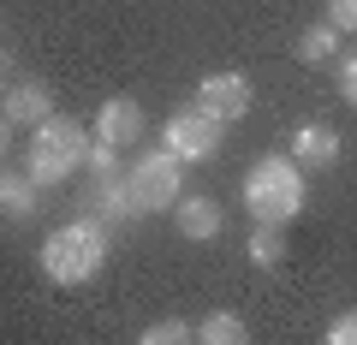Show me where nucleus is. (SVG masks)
Returning a JSON list of instances; mask_svg holds the SVG:
<instances>
[{
    "label": "nucleus",
    "mask_w": 357,
    "mask_h": 345,
    "mask_svg": "<svg viewBox=\"0 0 357 345\" xmlns=\"http://www.w3.org/2000/svg\"><path fill=\"white\" fill-rule=\"evenodd\" d=\"M102 268H107V232L89 215L66 220V227H54L48 238H42V274H48L54 286H89Z\"/></svg>",
    "instance_id": "f257e3e1"
},
{
    "label": "nucleus",
    "mask_w": 357,
    "mask_h": 345,
    "mask_svg": "<svg viewBox=\"0 0 357 345\" xmlns=\"http://www.w3.org/2000/svg\"><path fill=\"white\" fill-rule=\"evenodd\" d=\"M304 208V167L292 155H262L244 173V215L256 227H286Z\"/></svg>",
    "instance_id": "f03ea898"
},
{
    "label": "nucleus",
    "mask_w": 357,
    "mask_h": 345,
    "mask_svg": "<svg viewBox=\"0 0 357 345\" xmlns=\"http://www.w3.org/2000/svg\"><path fill=\"white\" fill-rule=\"evenodd\" d=\"M89 155V131H84V119H66V114H54L48 125H36L30 131V155H24V173L36 185H60L66 173H77V161Z\"/></svg>",
    "instance_id": "7ed1b4c3"
},
{
    "label": "nucleus",
    "mask_w": 357,
    "mask_h": 345,
    "mask_svg": "<svg viewBox=\"0 0 357 345\" xmlns=\"http://www.w3.org/2000/svg\"><path fill=\"white\" fill-rule=\"evenodd\" d=\"M126 185H131V203L137 215H161L185 197V161L173 149H143L137 161L126 167Z\"/></svg>",
    "instance_id": "20e7f679"
},
{
    "label": "nucleus",
    "mask_w": 357,
    "mask_h": 345,
    "mask_svg": "<svg viewBox=\"0 0 357 345\" xmlns=\"http://www.w3.org/2000/svg\"><path fill=\"white\" fill-rule=\"evenodd\" d=\"M220 119L203 114V107H178L173 119L161 125V149H173L178 161H215L220 155Z\"/></svg>",
    "instance_id": "39448f33"
},
{
    "label": "nucleus",
    "mask_w": 357,
    "mask_h": 345,
    "mask_svg": "<svg viewBox=\"0 0 357 345\" xmlns=\"http://www.w3.org/2000/svg\"><path fill=\"white\" fill-rule=\"evenodd\" d=\"M191 107L215 114L220 125H238V119H244V114L256 107V90H250V77H244V72H208L203 84H197Z\"/></svg>",
    "instance_id": "423d86ee"
},
{
    "label": "nucleus",
    "mask_w": 357,
    "mask_h": 345,
    "mask_svg": "<svg viewBox=\"0 0 357 345\" xmlns=\"http://www.w3.org/2000/svg\"><path fill=\"white\" fill-rule=\"evenodd\" d=\"M60 114L54 107V90L42 84V77H18V84H6V95H0V119L6 125H48V119Z\"/></svg>",
    "instance_id": "0eeeda50"
},
{
    "label": "nucleus",
    "mask_w": 357,
    "mask_h": 345,
    "mask_svg": "<svg viewBox=\"0 0 357 345\" xmlns=\"http://www.w3.org/2000/svg\"><path fill=\"white\" fill-rule=\"evenodd\" d=\"M345 143L340 131L328 125V119H304V125H292V161L304 167V173H328V167H340Z\"/></svg>",
    "instance_id": "6e6552de"
},
{
    "label": "nucleus",
    "mask_w": 357,
    "mask_h": 345,
    "mask_svg": "<svg viewBox=\"0 0 357 345\" xmlns=\"http://www.w3.org/2000/svg\"><path fill=\"white\" fill-rule=\"evenodd\" d=\"M137 137H143V107L131 102V95H107L102 114H96V143H107V149H131Z\"/></svg>",
    "instance_id": "1a4fd4ad"
},
{
    "label": "nucleus",
    "mask_w": 357,
    "mask_h": 345,
    "mask_svg": "<svg viewBox=\"0 0 357 345\" xmlns=\"http://www.w3.org/2000/svg\"><path fill=\"white\" fill-rule=\"evenodd\" d=\"M173 215H178V220H173L178 238H191V244H208V238H220V232H227V215H220V203H215V197H203V191L178 197Z\"/></svg>",
    "instance_id": "9d476101"
},
{
    "label": "nucleus",
    "mask_w": 357,
    "mask_h": 345,
    "mask_svg": "<svg viewBox=\"0 0 357 345\" xmlns=\"http://www.w3.org/2000/svg\"><path fill=\"white\" fill-rule=\"evenodd\" d=\"M84 215H89V220H119V227H131L137 203H131V185H126V173L89 179V191H84Z\"/></svg>",
    "instance_id": "9b49d317"
},
{
    "label": "nucleus",
    "mask_w": 357,
    "mask_h": 345,
    "mask_svg": "<svg viewBox=\"0 0 357 345\" xmlns=\"http://www.w3.org/2000/svg\"><path fill=\"white\" fill-rule=\"evenodd\" d=\"M36 191L42 185L30 173H0V220H30L36 215Z\"/></svg>",
    "instance_id": "f8f14e48"
},
{
    "label": "nucleus",
    "mask_w": 357,
    "mask_h": 345,
    "mask_svg": "<svg viewBox=\"0 0 357 345\" xmlns=\"http://www.w3.org/2000/svg\"><path fill=\"white\" fill-rule=\"evenodd\" d=\"M197 345H250V328H244V316H232V309H215V316H203V328H197Z\"/></svg>",
    "instance_id": "ddd939ff"
},
{
    "label": "nucleus",
    "mask_w": 357,
    "mask_h": 345,
    "mask_svg": "<svg viewBox=\"0 0 357 345\" xmlns=\"http://www.w3.org/2000/svg\"><path fill=\"white\" fill-rule=\"evenodd\" d=\"M250 262L256 268H280L286 262V227H250Z\"/></svg>",
    "instance_id": "4468645a"
},
{
    "label": "nucleus",
    "mask_w": 357,
    "mask_h": 345,
    "mask_svg": "<svg viewBox=\"0 0 357 345\" xmlns=\"http://www.w3.org/2000/svg\"><path fill=\"white\" fill-rule=\"evenodd\" d=\"M340 54V30L333 24H310L304 36H298V60L304 66H321V60H333Z\"/></svg>",
    "instance_id": "2eb2a0df"
},
{
    "label": "nucleus",
    "mask_w": 357,
    "mask_h": 345,
    "mask_svg": "<svg viewBox=\"0 0 357 345\" xmlns=\"http://www.w3.org/2000/svg\"><path fill=\"white\" fill-rule=\"evenodd\" d=\"M137 345H197V333L185 328V321H149V328L137 333Z\"/></svg>",
    "instance_id": "dca6fc26"
},
{
    "label": "nucleus",
    "mask_w": 357,
    "mask_h": 345,
    "mask_svg": "<svg viewBox=\"0 0 357 345\" xmlns=\"http://www.w3.org/2000/svg\"><path fill=\"white\" fill-rule=\"evenodd\" d=\"M89 179H107V173H119V149H107V143H89Z\"/></svg>",
    "instance_id": "f3484780"
},
{
    "label": "nucleus",
    "mask_w": 357,
    "mask_h": 345,
    "mask_svg": "<svg viewBox=\"0 0 357 345\" xmlns=\"http://www.w3.org/2000/svg\"><path fill=\"white\" fill-rule=\"evenodd\" d=\"M328 345H357V309H340L328 321Z\"/></svg>",
    "instance_id": "a211bd4d"
},
{
    "label": "nucleus",
    "mask_w": 357,
    "mask_h": 345,
    "mask_svg": "<svg viewBox=\"0 0 357 345\" xmlns=\"http://www.w3.org/2000/svg\"><path fill=\"white\" fill-rule=\"evenodd\" d=\"M333 84H340V95L357 107V54H345V60L333 66Z\"/></svg>",
    "instance_id": "6ab92c4d"
},
{
    "label": "nucleus",
    "mask_w": 357,
    "mask_h": 345,
    "mask_svg": "<svg viewBox=\"0 0 357 345\" xmlns=\"http://www.w3.org/2000/svg\"><path fill=\"white\" fill-rule=\"evenodd\" d=\"M328 24L340 30V36H345V30H357V0H328Z\"/></svg>",
    "instance_id": "aec40b11"
},
{
    "label": "nucleus",
    "mask_w": 357,
    "mask_h": 345,
    "mask_svg": "<svg viewBox=\"0 0 357 345\" xmlns=\"http://www.w3.org/2000/svg\"><path fill=\"white\" fill-rule=\"evenodd\" d=\"M6 77H13V48L0 42V84H6Z\"/></svg>",
    "instance_id": "412c9836"
},
{
    "label": "nucleus",
    "mask_w": 357,
    "mask_h": 345,
    "mask_svg": "<svg viewBox=\"0 0 357 345\" xmlns=\"http://www.w3.org/2000/svg\"><path fill=\"white\" fill-rule=\"evenodd\" d=\"M6 149H13V125L0 119V161H6Z\"/></svg>",
    "instance_id": "4be33fe9"
}]
</instances>
